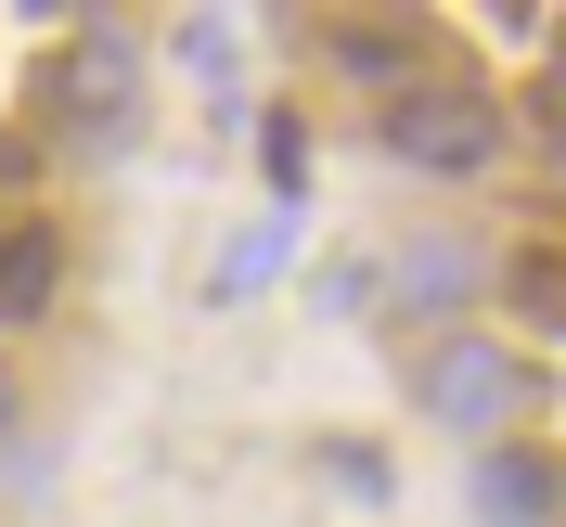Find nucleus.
Segmentation results:
<instances>
[{
  "mask_svg": "<svg viewBox=\"0 0 566 527\" xmlns=\"http://www.w3.org/2000/svg\"><path fill=\"white\" fill-rule=\"evenodd\" d=\"M387 155L424 180H476L502 155V104L490 91H463V77H424V91H399L387 104Z\"/></svg>",
  "mask_w": 566,
  "mask_h": 527,
  "instance_id": "nucleus-2",
  "label": "nucleus"
},
{
  "mask_svg": "<svg viewBox=\"0 0 566 527\" xmlns=\"http://www.w3.org/2000/svg\"><path fill=\"white\" fill-rule=\"evenodd\" d=\"M271 257H283V219H258V232H245V245H232V257H219V296H245V283H258V271H271Z\"/></svg>",
  "mask_w": 566,
  "mask_h": 527,
  "instance_id": "nucleus-10",
  "label": "nucleus"
},
{
  "mask_svg": "<svg viewBox=\"0 0 566 527\" xmlns=\"http://www.w3.org/2000/svg\"><path fill=\"white\" fill-rule=\"evenodd\" d=\"M554 502H566V463L554 451H476V515L490 527H554Z\"/></svg>",
  "mask_w": 566,
  "mask_h": 527,
  "instance_id": "nucleus-6",
  "label": "nucleus"
},
{
  "mask_svg": "<svg viewBox=\"0 0 566 527\" xmlns=\"http://www.w3.org/2000/svg\"><path fill=\"white\" fill-rule=\"evenodd\" d=\"M310 52L348 77V91H374V104L424 91V65H438V39H424V27H310Z\"/></svg>",
  "mask_w": 566,
  "mask_h": 527,
  "instance_id": "nucleus-4",
  "label": "nucleus"
},
{
  "mask_svg": "<svg viewBox=\"0 0 566 527\" xmlns=\"http://www.w3.org/2000/svg\"><path fill=\"white\" fill-rule=\"evenodd\" d=\"M412 412L438 424V438L502 451V438L541 412V373L502 348V335H463V322H451V335H424V348H412Z\"/></svg>",
  "mask_w": 566,
  "mask_h": 527,
  "instance_id": "nucleus-1",
  "label": "nucleus"
},
{
  "mask_svg": "<svg viewBox=\"0 0 566 527\" xmlns=\"http://www.w3.org/2000/svg\"><path fill=\"white\" fill-rule=\"evenodd\" d=\"M502 309H528V335H566V257L554 245H515L502 257Z\"/></svg>",
  "mask_w": 566,
  "mask_h": 527,
  "instance_id": "nucleus-8",
  "label": "nucleus"
},
{
  "mask_svg": "<svg viewBox=\"0 0 566 527\" xmlns=\"http://www.w3.org/2000/svg\"><path fill=\"white\" fill-rule=\"evenodd\" d=\"M52 296H65V232L0 207V322H39Z\"/></svg>",
  "mask_w": 566,
  "mask_h": 527,
  "instance_id": "nucleus-7",
  "label": "nucleus"
},
{
  "mask_svg": "<svg viewBox=\"0 0 566 527\" xmlns=\"http://www.w3.org/2000/svg\"><path fill=\"white\" fill-rule=\"evenodd\" d=\"M13 412H27V387H13V360H0V438H13Z\"/></svg>",
  "mask_w": 566,
  "mask_h": 527,
  "instance_id": "nucleus-12",
  "label": "nucleus"
},
{
  "mask_svg": "<svg viewBox=\"0 0 566 527\" xmlns=\"http://www.w3.org/2000/svg\"><path fill=\"white\" fill-rule=\"evenodd\" d=\"M322 476H335V489H360V502H387V463H374V451H322Z\"/></svg>",
  "mask_w": 566,
  "mask_h": 527,
  "instance_id": "nucleus-11",
  "label": "nucleus"
},
{
  "mask_svg": "<svg viewBox=\"0 0 566 527\" xmlns=\"http://www.w3.org/2000/svg\"><path fill=\"white\" fill-rule=\"evenodd\" d=\"M387 296L412 322H451L463 296H476V245H463V232H412V245L387 257Z\"/></svg>",
  "mask_w": 566,
  "mask_h": 527,
  "instance_id": "nucleus-5",
  "label": "nucleus"
},
{
  "mask_svg": "<svg viewBox=\"0 0 566 527\" xmlns=\"http://www.w3.org/2000/svg\"><path fill=\"white\" fill-rule=\"evenodd\" d=\"M180 65H193V77H232V13H193V27H180Z\"/></svg>",
  "mask_w": 566,
  "mask_h": 527,
  "instance_id": "nucleus-9",
  "label": "nucleus"
},
{
  "mask_svg": "<svg viewBox=\"0 0 566 527\" xmlns=\"http://www.w3.org/2000/svg\"><path fill=\"white\" fill-rule=\"evenodd\" d=\"M52 116H65L77 141H129L142 129V39L116 27V13H91V27L52 52Z\"/></svg>",
  "mask_w": 566,
  "mask_h": 527,
  "instance_id": "nucleus-3",
  "label": "nucleus"
}]
</instances>
